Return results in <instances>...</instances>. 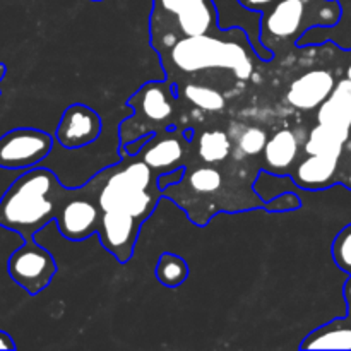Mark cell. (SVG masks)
<instances>
[{
	"label": "cell",
	"mask_w": 351,
	"mask_h": 351,
	"mask_svg": "<svg viewBox=\"0 0 351 351\" xmlns=\"http://www.w3.org/2000/svg\"><path fill=\"white\" fill-rule=\"evenodd\" d=\"M160 177L137 154H122L120 163L88 180L101 209L99 242L120 264L132 259L141 226L165 195Z\"/></svg>",
	"instance_id": "obj_1"
},
{
	"label": "cell",
	"mask_w": 351,
	"mask_h": 351,
	"mask_svg": "<svg viewBox=\"0 0 351 351\" xmlns=\"http://www.w3.org/2000/svg\"><path fill=\"white\" fill-rule=\"evenodd\" d=\"M158 57L170 82H180L208 71H230L240 81H249L259 51L240 27H218L213 33L177 41Z\"/></svg>",
	"instance_id": "obj_2"
},
{
	"label": "cell",
	"mask_w": 351,
	"mask_h": 351,
	"mask_svg": "<svg viewBox=\"0 0 351 351\" xmlns=\"http://www.w3.org/2000/svg\"><path fill=\"white\" fill-rule=\"evenodd\" d=\"M57 175L43 167H33L17 177L0 199V226L23 237L34 239L48 223L55 221L69 197Z\"/></svg>",
	"instance_id": "obj_3"
},
{
	"label": "cell",
	"mask_w": 351,
	"mask_h": 351,
	"mask_svg": "<svg viewBox=\"0 0 351 351\" xmlns=\"http://www.w3.org/2000/svg\"><path fill=\"white\" fill-rule=\"evenodd\" d=\"M341 16L339 0H278L261 14L259 41L276 57L291 50L307 31L335 27Z\"/></svg>",
	"instance_id": "obj_4"
},
{
	"label": "cell",
	"mask_w": 351,
	"mask_h": 351,
	"mask_svg": "<svg viewBox=\"0 0 351 351\" xmlns=\"http://www.w3.org/2000/svg\"><path fill=\"white\" fill-rule=\"evenodd\" d=\"M218 27L219 12L215 0H153L149 34L156 53L177 41L202 36Z\"/></svg>",
	"instance_id": "obj_5"
},
{
	"label": "cell",
	"mask_w": 351,
	"mask_h": 351,
	"mask_svg": "<svg viewBox=\"0 0 351 351\" xmlns=\"http://www.w3.org/2000/svg\"><path fill=\"white\" fill-rule=\"evenodd\" d=\"M177 84L165 81L144 82L129 99L132 115L119 125L120 147L144 136H153L170 127H177Z\"/></svg>",
	"instance_id": "obj_6"
},
{
	"label": "cell",
	"mask_w": 351,
	"mask_h": 351,
	"mask_svg": "<svg viewBox=\"0 0 351 351\" xmlns=\"http://www.w3.org/2000/svg\"><path fill=\"white\" fill-rule=\"evenodd\" d=\"M7 271L14 283L29 295H38L51 283L58 267L50 250L29 239L10 254Z\"/></svg>",
	"instance_id": "obj_7"
},
{
	"label": "cell",
	"mask_w": 351,
	"mask_h": 351,
	"mask_svg": "<svg viewBox=\"0 0 351 351\" xmlns=\"http://www.w3.org/2000/svg\"><path fill=\"white\" fill-rule=\"evenodd\" d=\"M55 223L62 237L71 242H82L98 233L101 209L88 182L82 187L71 189Z\"/></svg>",
	"instance_id": "obj_8"
},
{
	"label": "cell",
	"mask_w": 351,
	"mask_h": 351,
	"mask_svg": "<svg viewBox=\"0 0 351 351\" xmlns=\"http://www.w3.org/2000/svg\"><path fill=\"white\" fill-rule=\"evenodd\" d=\"M53 147L48 132L31 127L12 129L0 137V168L29 170L38 167Z\"/></svg>",
	"instance_id": "obj_9"
},
{
	"label": "cell",
	"mask_w": 351,
	"mask_h": 351,
	"mask_svg": "<svg viewBox=\"0 0 351 351\" xmlns=\"http://www.w3.org/2000/svg\"><path fill=\"white\" fill-rule=\"evenodd\" d=\"M192 141L185 136V130L170 127L161 132L153 134L137 156L149 165L156 173L167 175L178 168L187 167L191 158Z\"/></svg>",
	"instance_id": "obj_10"
},
{
	"label": "cell",
	"mask_w": 351,
	"mask_h": 351,
	"mask_svg": "<svg viewBox=\"0 0 351 351\" xmlns=\"http://www.w3.org/2000/svg\"><path fill=\"white\" fill-rule=\"evenodd\" d=\"M103 122L98 112L84 103H74L64 110L55 130V139L64 149H81L101 136Z\"/></svg>",
	"instance_id": "obj_11"
},
{
	"label": "cell",
	"mask_w": 351,
	"mask_h": 351,
	"mask_svg": "<svg viewBox=\"0 0 351 351\" xmlns=\"http://www.w3.org/2000/svg\"><path fill=\"white\" fill-rule=\"evenodd\" d=\"M336 84L338 77L331 69H312L291 82L287 101L300 112H314L332 95Z\"/></svg>",
	"instance_id": "obj_12"
},
{
	"label": "cell",
	"mask_w": 351,
	"mask_h": 351,
	"mask_svg": "<svg viewBox=\"0 0 351 351\" xmlns=\"http://www.w3.org/2000/svg\"><path fill=\"white\" fill-rule=\"evenodd\" d=\"M341 165L338 160L322 154H304L291 171L297 187L304 191H322L341 182Z\"/></svg>",
	"instance_id": "obj_13"
},
{
	"label": "cell",
	"mask_w": 351,
	"mask_h": 351,
	"mask_svg": "<svg viewBox=\"0 0 351 351\" xmlns=\"http://www.w3.org/2000/svg\"><path fill=\"white\" fill-rule=\"evenodd\" d=\"M300 137L290 129H281L267 139L263 151L264 170L274 175H291L302 156Z\"/></svg>",
	"instance_id": "obj_14"
},
{
	"label": "cell",
	"mask_w": 351,
	"mask_h": 351,
	"mask_svg": "<svg viewBox=\"0 0 351 351\" xmlns=\"http://www.w3.org/2000/svg\"><path fill=\"white\" fill-rule=\"evenodd\" d=\"M302 350H351V319L339 317L308 332Z\"/></svg>",
	"instance_id": "obj_15"
},
{
	"label": "cell",
	"mask_w": 351,
	"mask_h": 351,
	"mask_svg": "<svg viewBox=\"0 0 351 351\" xmlns=\"http://www.w3.org/2000/svg\"><path fill=\"white\" fill-rule=\"evenodd\" d=\"M195 151L201 163L218 167L233 154V141L225 130H206L195 143Z\"/></svg>",
	"instance_id": "obj_16"
},
{
	"label": "cell",
	"mask_w": 351,
	"mask_h": 351,
	"mask_svg": "<svg viewBox=\"0 0 351 351\" xmlns=\"http://www.w3.org/2000/svg\"><path fill=\"white\" fill-rule=\"evenodd\" d=\"M173 84H177L178 96H184L191 105L202 110V112L215 113L225 110L226 99L219 89H215L206 84H199V82H192L189 79L173 82Z\"/></svg>",
	"instance_id": "obj_17"
},
{
	"label": "cell",
	"mask_w": 351,
	"mask_h": 351,
	"mask_svg": "<svg viewBox=\"0 0 351 351\" xmlns=\"http://www.w3.org/2000/svg\"><path fill=\"white\" fill-rule=\"evenodd\" d=\"M187 170V168H185ZM189 171V170H187ZM182 180L187 182V187L191 189L192 194L204 197V195H213L219 192L225 184L221 170L213 165H204L201 167H194L189 173H184Z\"/></svg>",
	"instance_id": "obj_18"
},
{
	"label": "cell",
	"mask_w": 351,
	"mask_h": 351,
	"mask_svg": "<svg viewBox=\"0 0 351 351\" xmlns=\"http://www.w3.org/2000/svg\"><path fill=\"white\" fill-rule=\"evenodd\" d=\"M154 274L163 287L178 288L187 281L189 264L182 256H177L173 252H163L154 267Z\"/></svg>",
	"instance_id": "obj_19"
},
{
	"label": "cell",
	"mask_w": 351,
	"mask_h": 351,
	"mask_svg": "<svg viewBox=\"0 0 351 351\" xmlns=\"http://www.w3.org/2000/svg\"><path fill=\"white\" fill-rule=\"evenodd\" d=\"M267 132L261 127L254 125H245L240 127V132L235 134V137H232L233 147L237 149V153H240L245 158H254L261 156L266 147L267 143Z\"/></svg>",
	"instance_id": "obj_20"
},
{
	"label": "cell",
	"mask_w": 351,
	"mask_h": 351,
	"mask_svg": "<svg viewBox=\"0 0 351 351\" xmlns=\"http://www.w3.org/2000/svg\"><path fill=\"white\" fill-rule=\"evenodd\" d=\"M332 261L346 274H351V223L338 232L331 245Z\"/></svg>",
	"instance_id": "obj_21"
},
{
	"label": "cell",
	"mask_w": 351,
	"mask_h": 351,
	"mask_svg": "<svg viewBox=\"0 0 351 351\" xmlns=\"http://www.w3.org/2000/svg\"><path fill=\"white\" fill-rule=\"evenodd\" d=\"M302 208L300 197H298L295 192H288L285 191L283 194H280L278 197H274L273 201H267L264 204V209L267 213H287V211H293V209Z\"/></svg>",
	"instance_id": "obj_22"
},
{
	"label": "cell",
	"mask_w": 351,
	"mask_h": 351,
	"mask_svg": "<svg viewBox=\"0 0 351 351\" xmlns=\"http://www.w3.org/2000/svg\"><path fill=\"white\" fill-rule=\"evenodd\" d=\"M243 9L250 10V12H259L263 14L264 10L269 9L273 3H276L278 0H237Z\"/></svg>",
	"instance_id": "obj_23"
},
{
	"label": "cell",
	"mask_w": 351,
	"mask_h": 351,
	"mask_svg": "<svg viewBox=\"0 0 351 351\" xmlns=\"http://www.w3.org/2000/svg\"><path fill=\"white\" fill-rule=\"evenodd\" d=\"M16 343H14L12 336L9 335V332L5 331H0V350H9V351H14L16 350Z\"/></svg>",
	"instance_id": "obj_24"
},
{
	"label": "cell",
	"mask_w": 351,
	"mask_h": 351,
	"mask_svg": "<svg viewBox=\"0 0 351 351\" xmlns=\"http://www.w3.org/2000/svg\"><path fill=\"white\" fill-rule=\"evenodd\" d=\"M343 295H345L346 307H348V315H346V317L351 319V274H350L348 281L345 283V288H343Z\"/></svg>",
	"instance_id": "obj_25"
},
{
	"label": "cell",
	"mask_w": 351,
	"mask_h": 351,
	"mask_svg": "<svg viewBox=\"0 0 351 351\" xmlns=\"http://www.w3.org/2000/svg\"><path fill=\"white\" fill-rule=\"evenodd\" d=\"M5 74H7L5 64H0V82H2V79L5 77ZM0 93H2V91H0Z\"/></svg>",
	"instance_id": "obj_26"
},
{
	"label": "cell",
	"mask_w": 351,
	"mask_h": 351,
	"mask_svg": "<svg viewBox=\"0 0 351 351\" xmlns=\"http://www.w3.org/2000/svg\"><path fill=\"white\" fill-rule=\"evenodd\" d=\"M91 2H103V0H91Z\"/></svg>",
	"instance_id": "obj_27"
}]
</instances>
